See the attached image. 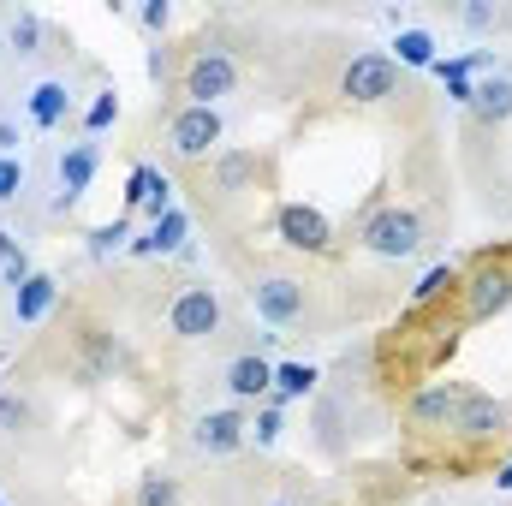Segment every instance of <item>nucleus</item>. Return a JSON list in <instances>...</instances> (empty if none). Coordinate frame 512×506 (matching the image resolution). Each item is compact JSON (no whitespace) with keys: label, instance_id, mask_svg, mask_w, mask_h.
<instances>
[{"label":"nucleus","instance_id":"f257e3e1","mask_svg":"<svg viewBox=\"0 0 512 506\" xmlns=\"http://www.w3.org/2000/svg\"><path fill=\"white\" fill-rule=\"evenodd\" d=\"M239 90V54L221 48V42H197L179 66V96L185 108H221L227 96Z\"/></svg>","mask_w":512,"mask_h":506},{"label":"nucleus","instance_id":"f03ea898","mask_svg":"<svg viewBox=\"0 0 512 506\" xmlns=\"http://www.w3.org/2000/svg\"><path fill=\"white\" fill-rule=\"evenodd\" d=\"M507 310H512V262L507 256H489V262L465 268L459 298H453V322L459 328H483V322H495Z\"/></svg>","mask_w":512,"mask_h":506},{"label":"nucleus","instance_id":"7ed1b4c3","mask_svg":"<svg viewBox=\"0 0 512 506\" xmlns=\"http://www.w3.org/2000/svg\"><path fill=\"white\" fill-rule=\"evenodd\" d=\"M358 251L382 256V262H405V256L423 251V215L411 203H376L358 227H352Z\"/></svg>","mask_w":512,"mask_h":506},{"label":"nucleus","instance_id":"20e7f679","mask_svg":"<svg viewBox=\"0 0 512 506\" xmlns=\"http://www.w3.org/2000/svg\"><path fill=\"white\" fill-rule=\"evenodd\" d=\"M405 90V72H399V60L382 54V48H364V54H352L346 66H340V78H334V96L340 102H352V108H382Z\"/></svg>","mask_w":512,"mask_h":506},{"label":"nucleus","instance_id":"39448f33","mask_svg":"<svg viewBox=\"0 0 512 506\" xmlns=\"http://www.w3.org/2000/svg\"><path fill=\"white\" fill-rule=\"evenodd\" d=\"M167 155L179 167H209L221 149H227V126H221V108H173L167 131H161Z\"/></svg>","mask_w":512,"mask_h":506},{"label":"nucleus","instance_id":"423d86ee","mask_svg":"<svg viewBox=\"0 0 512 506\" xmlns=\"http://www.w3.org/2000/svg\"><path fill=\"white\" fill-rule=\"evenodd\" d=\"M459 399H465V381H417L405 393V429L423 435V441H447L453 435V417H459Z\"/></svg>","mask_w":512,"mask_h":506},{"label":"nucleus","instance_id":"0eeeda50","mask_svg":"<svg viewBox=\"0 0 512 506\" xmlns=\"http://www.w3.org/2000/svg\"><path fill=\"white\" fill-rule=\"evenodd\" d=\"M251 310L268 322V328H298L304 316H310V286L298 280V274H280V268H262L251 274Z\"/></svg>","mask_w":512,"mask_h":506},{"label":"nucleus","instance_id":"6e6552de","mask_svg":"<svg viewBox=\"0 0 512 506\" xmlns=\"http://www.w3.org/2000/svg\"><path fill=\"white\" fill-rule=\"evenodd\" d=\"M167 334L197 346V340H215L221 334V292L203 286V280H185L173 298H167Z\"/></svg>","mask_w":512,"mask_h":506},{"label":"nucleus","instance_id":"1a4fd4ad","mask_svg":"<svg viewBox=\"0 0 512 506\" xmlns=\"http://www.w3.org/2000/svg\"><path fill=\"white\" fill-rule=\"evenodd\" d=\"M512 429V405L507 399H495V393H483V387H465V399H459V417H453V435L447 441H459V447H495V441H507Z\"/></svg>","mask_w":512,"mask_h":506},{"label":"nucleus","instance_id":"9d476101","mask_svg":"<svg viewBox=\"0 0 512 506\" xmlns=\"http://www.w3.org/2000/svg\"><path fill=\"white\" fill-rule=\"evenodd\" d=\"M274 239L298 256H334L340 251V233H334V221L316 203H280L274 209Z\"/></svg>","mask_w":512,"mask_h":506},{"label":"nucleus","instance_id":"9b49d317","mask_svg":"<svg viewBox=\"0 0 512 506\" xmlns=\"http://www.w3.org/2000/svg\"><path fill=\"white\" fill-rule=\"evenodd\" d=\"M191 447H197L203 459H227V453H239V447H251V417H245L239 405H221V411H203V417L191 423Z\"/></svg>","mask_w":512,"mask_h":506},{"label":"nucleus","instance_id":"f8f14e48","mask_svg":"<svg viewBox=\"0 0 512 506\" xmlns=\"http://www.w3.org/2000/svg\"><path fill=\"white\" fill-rule=\"evenodd\" d=\"M96 173H102V143H96V137L66 143V149H60V197H54V215H66V209L96 185Z\"/></svg>","mask_w":512,"mask_h":506},{"label":"nucleus","instance_id":"ddd939ff","mask_svg":"<svg viewBox=\"0 0 512 506\" xmlns=\"http://www.w3.org/2000/svg\"><path fill=\"white\" fill-rule=\"evenodd\" d=\"M126 209H143L149 221H161L167 209H173V179L155 167V161H137L126 179Z\"/></svg>","mask_w":512,"mask_h":506},{"label":"nucleus","instance_id":"4468645a","mask_svg":"<svg viewBox=\"0 0 512 506\" xmlns=\"http://www.w3.org/2000/svg\"><path fill=\"white\" fill-rule=\"evenodd\" d=\"M459 280H465V268H459V262H435V268H423V274H417V286H411V316L453 310V298H459Z\"/></svg>","mask_w":512,"mask_h":506},{"label":"nucleus","instance_id":"2eb2a0df","mask_svg":"<svg viewBox=\"0 0 512 506\" xmlns=\"http://www.w3.org/2000/svg\"><path fill=\"white\" fill-rule=\"evenodd\" d=\"M126 370V352H120V340L108 334V328H84L78 334V376L84 381H108Z\"/></svg>","mask_w":512,"mask_h":506},{"label":"nucleus","instance_id":"dca6fc26","mask_svg":"<svg viewBox=\"0 0 512 506\" xmlns=\"http://www.w3.org/2000/svg\"><path fill=\"white\" fill-rule=\"evenodd\" d=\"M221 381H227V393H233L239 405H262V399L274 393V364H268L262 352H239Z\"/></svg>","mask_w":512,"mask_h":506},{"label":"nucleus","instance_id":"f3484780","mask_svg":"<svg viewBox=\"0 0 512 506\" xmlns=\"http://www.w3.org/2000/svg\"><path fill=\"white\" fill-rule=\"evenodd\" d=\"M191 245V215L173 203L161 221H149V233L143 239H131V256H179Z\"/></svg>","mask_w":512,"mask_h":506},{"label":"nucleus","instance_id":"a211bd4d","mask_svg":"<svg viewBox=\"0 0 512 506\" xmlns=\"http://www.w3.org/2000/svg\"><path fill=\"white\" fill-rule=\"evenodd\" d=\"M471 114H477L483 126H507L512 120V72H483V78H477Z\"/></svg>","mask_w":512,"mask_h":506},{"label":"nucleus","instance_id":"6ab92c4d","mask_svg":"<svg viewBox=\"0 0 512 506\" xmlns=\"http://www.w3.org/2000/svg\"><path fill=\"white\" fill-rule=\"evenodd\" d=\"M72 120V90L60 84V78H42L36 90H30V126L36 131H60Z\"/></svg>","mask_w":512,"mask_h":506},{"label":"nucleus","instance_id":"aec40b11","mask_svg":"<svg viewBox=\"0 0 512 506\" xmlns=\"http://www.w3.org/2000/svg\"><path fill=\"white\" fill-rule=\"evenodd\" d=\"M256 173H262V161H256L251 149H221V155L209 161V179H215V191H227V197L251 191Z\"/></svg>","mask_w":512,"mask_h":506},{"label":"nucleus","instance_id":"412c9836","mask_svg":"<svg viewBox=\"0 0 512 506\" xmlns=\"http://www.w3.org/2000/svg\"><path fill=\"white\" fill-rule=\"evenodd\" d=\"M54 304H60V280H54V274H30V280L12 292V316H18L24 328H36Z\"/></svg>","mask_w":512,"mask_h":506},{"label":"nucleus","instance_id":"4be33fe9","mask_svg":"<svg viewBox=\"0 0 512 506\" xmlns=\"http://www.w3.org/2000/svg\"><path fill=\"white\" fill-rule=\"evenodd\" d=\"M179 501H185V489H179L173 471H143L137 489H131V506H179Z\"/></svg>","mask_w":512,"mask_h":506},{"label":"nucleus","instance_id":"5701e85b","mask_svg":"<svg viewBox=\"0 0 512 506\" xmlns=\"http://www.w3.org/2000/svg\"><path fill=\"white\" fill-rule=\"evenodd\" d=\"M316 381H322L316 364H274V393H268V399H274V405H292V399H304Z\"/></svg>","mask_w":512,"mask_h":506},{"label":"nucleus","instance_id":"b1692460","mask_svg":"<svg viewBox=\"0 0 512 506\" xmlns=\"http://www.w3.org/2000/svg\"><path fill=\"white\" fill-rule=\"evenodd\" d=\"M393 48H399V72H405V66H435V60H441L429 30H399V42H393Z\"/></svg>","mask_w":512,"mask_h":506},{"label":"nucleus","instance_id":"393cba45","mask_svg":"<svg viewBox=\"0 0 512 506\" xmlns=\"http://www.w3.org/2000/svg\"><path fill=\"white\" fill-rule=\"evenodd\" d=\"M280 429H286V405H274V399H262L251 417V441L256 447H274L280 441Z\"/></svg>","mask_w":512,"mask_h":506},{"label":"nucleus","instance_id":"a878e982","mask_svg":"<svg viewBox=\"0 0 512 506\" xmlns=\"http://www.w3.org/2000/svg\"><path fill=\"white\" fill-rule=\"evenodd\" d=\"M126 239H131V215H120V221H108V227H90V256L102 262V256L126 251Z\"/></svg>","mask_w":512,"mask_h":506},{"label":"nucleus","instance_id":"bb28decb","mask_svg":"<svg viewBox=\"0 0 512 506\" xmlns=\"http://www.w3.org/2000/svg\"><path fill=\"white\" fill-rule=\"evenodd\" d=\"M453 18L465 30H512V6H459Z\"/></svg>","mask_w":512,"mask_h":506},{"label":"nucleus","instance_id":"cd10ccee","mask_svg":"<svg viewBox=\"0 0 512 506\" xmlns=\"http://www.w3.org/2000/svg\"><path fill=\"white\" fill-rule=\"evenodd\" d=\"M114 120H120V96H114V90H102V96L84 108V137H102Z\"/></svg>","mask_w":512,"mask_h":506},{"label":"nucleus","instance_id":"c85d7f7f","mask_svg":"<svg viewBox=\"0 0 512 506\" xmlns=\"http://www.w3.org/2000/svg\"><path fill=\"white\" fill-rule=\"evenodd\" d=\"M36 42H42V18H36V12H18V18H12V48H18V54H36Z\"/></svg>","mask_w":512,"mask_h":506},{"label":"nucleus","instance_id":"c756f323","mask_svg":"<svg viewBox=\"0 0 512 506\" xmlns=\"http://www.w3.org/2000/svg\"><path fill=\"white\" fill-rule=\"evenodd\" d=\"M24 423H30V405L18 393H0V435H18Z\"/></svg>","mask_w":512,"mask_h":506},{"label":"nucleus","instance_id":"7c9ffc66","mask_svg":"<svg viewBox=\"0 0 512 506\" xmlns=\"http://www.w3.org/2000/svg\"><path fill=\"white\" fill-rule=\"evenodd\" d=\"M24 191V161L18 155H0V203H12Z\"/></svg>","mask_w":512,"mask_h":506},{"label":"nucleus","instance_id":"2f4dec72","mask_svg":"<svg viewBox=\"0 0 512 506\" xmlns=\"http://www.w3.org/2000/svg\"><path fill=\"white\" fill-rule=\"evenodd\" d=\"M137 18H143V30H155V36H161V30L173 24V6H167V0H149V6L137 12Z\"/></svg>","mask_w":512,"mask_h":506},{"label":"nucleus","instance_id":"473e14b6","mask_svg":"<svg viewBox=\"0 0 512 506\" xmlns=\"http://www.w3.org/2000/svg\"><path fill=\"white\" fill-rule=\"evenodd\" d=\"M0 155H18V126L12 120H0Z\"/></svg>","mask_w":512,"mask_h":506},{"label":"nucleus","instance_id":"72a5a7b5","mask_svg":"<svg viewBox=\"0 0 512 506\" xmlns=\"http://www.w3.org/2000/svg\"><path fill=\"white\" fill-rule=\"evenodd\" d=\"M18 256H24V251H18V239H12V233H0V262H18Z\"/></svg>","mask_w":512,"mask_h":506},{"label":"nucleus","instance_id":"f704fd0d","mask_svg":"<svg viewBox=\"0 0 512 506\" xmlns=\"http://www.w3.org/2000/svg\"><path fill=\"white\" fill-rule=\"evenodd\" d=\"M495 489H512V459L501 465V471H495Z\"/></svg>","mask_w":512,"mask_h":506},{"label":"nucleus","instance_id":"c9c22d12","mask_svg":"<svg viewBox=\"0 0 512 506\" xmlns=\"http://www.w3.org/2000/svg\"><path fill=\"white\" fill-rule=\"evenodd\" d=\"M274 506H280V501H274Z\"/></svg>","mask_w":512,"mask_h":506},{"label":"nucleus","instance_id":"e433bc0d","mask_svg":"<svg viewBox=\"0 0 512 506\" xmlns=\"http://www.w3.org/2000/svg\"><path fill=\"white\" fill-rule=\"evenodd\" d=\"M0 506H6V501H0Z\"/></svg>","mask_w":512,"mask_h":506}]
</instances>
